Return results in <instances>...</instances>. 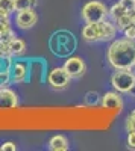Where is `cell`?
Instances as JSON below:
<instances>
[{
    "instance_id": "obj_8",
    "label": "cell",
    "mask_w": 135,
    "mask_h": 151,
    "mask_svg": "<svg viewBox=\"0 0 135 151\" xmlns=\"http://www.w3.org/2000/svg\"><path fill=\"white\" fill-rule=\"evenodd\" d=\"M62 67L68 73V76L71 79H81L82 76L85 74V71H87L85 60L82 58H79V56H68Z\"/></svg>"
},
{
    "instance_id": "obj_17",
    "label": "cell",
    "mask_w": 135,
    "mask_h": 151,
    "mask_svg": "<svg viewBox=\"0 0 135 151\" xmlns=\"http://www.w3.org/2000/svg\"><path fill=\"white\" fill-rule=\"evenodd\" d=\"M12 30V26H11V18H6V17H0V38L3 35L9 33Z\"/></svg>"
},
{
    "instance_id": "obj_15",
    "label": "cell",
    "mask_w": 135,
    "mask_h": 151,
    "mask_svg": "<svg viewBox=\"0 0 135 151\" xmlns=\"http://www.w3.org/2000/svg\"><path fill=\"white\" fill-rule=\"evenodd\" d=\"M14 12H15L14 0H0V17L11 18Z\"/></svg>"
},
{
    "instance_id": "obj_1",
    "label": "cell",
    "mask_w": 135,
    "mask_h": 151,
    "mask_svg": "<svg viewBox=\"0 0 135 151\" xmlns=\"http://www.w3.org/2000/svg\"><path fill=\"white\" fill-rule=\"evenodd\" d=\"M106 60L114 70H128L135 62V41L126 36L112 40L106 50Z\"/></svg>"
},
{
    "instance_id": "obj_10",
    "label": "cell",
    "mask_w": 135,
    "mask_h": 151,
    "mask_svg": "<svg viewBox=\"0 0 135 151\" xmlns=\"http://www.w3.org/2000/svg\"><path fill=\"white\" fill-rule=\"evenodd\" d=\"M18 106V95L8 86L0 88V110L15 109Z\"/></svg>"
},
{
    "instance_id": "obj_7",
    "label": "cell",
    "mask_w": 135,
    "mask_h": 151,
    "mask_svg": "<svg viewBox=\"0 0 135 151\" xmlns=\"http://www.w3.org/2000/svg\"><path fill=\"white\" fill-rule=\"evenodd\" d=\"M14 23L15 26L21 30L32 29L36 23H38V12L35 11V8L23 9V11H15L14 15Z\"/></svg>"
},
{
    "instance_id": "obj_3",
    "label": "cell",
    "mask_w": 135,
    "mask_h": 151,
    "mask_svg": "<svg viewBox=\"0 0 135 151\" xmlns=\"http://www.w3.org/2000/svg\"><path fill=\"white\" fill-rule=\"evenodd\" d=\"M78 41L68 30H58L49 40V48L58 58H68L76 50Z\"/></svg>"
},
{
    "instance_id": "obj_4",
    "label": "cell",
    "mask_w": 135,
    "mask_h": 151,
    "mask_svg": "<svg viewBox=\"0 0 135 151\" xmlns=\"http://www.w3.org/2000/svg\"><path fill=\"white\" fill-rule=\"evenodd\" d=\"M109 8L99 0H90L82 6L81 15L85 20V23H93V21H102L108 18Z\"/></svg>"
},
{
    "instance_id": "obj_21",
    "label": "cell",
    "mask_w": 135,
    "mask_h": 151,
    "mask_svg": "<svg viewBox=\"0 0 135 151\" xmlns=\"http://www.w3.org/2000/svg\"><path fill=\"white\" fill-rule=\"evenodd\" d=\"M126 145H128L129 150H135V133H134V132H129V133H128Z\"/></svg>"
},
{
    "instance_id": "obj_18",
    "label": "cell",
    "mask_w": 135,
    "mask_h": 151,
    "mask_svg": "<svg viewBox=\"0 0 135 151\" xmlns=\"http://www.w3.org/2000/svg\"><path fill=\"white\" fill-rule=\"evenodd\" d=\"M126 130H128V133L129 132L135 133V109L126 116Z\"/></svg>"
},
{
    "instance_id": "obj_5",
    "label": "cell",
    "mask_w": 135,
    "mask_h": 151,
    "mask_svg": "<svg viewBox=\"0 0 135 151\" xmlns=\"http://www.w3.org/2000/svg\"><path fill=\"white\" fill-rule=\"evenodd\" d=\"M111 85L120 94H131L135 89V76L129 70H115L111 76Z\"/></svg>"
},
{
    "instance_id": "obj_14",
    "label": "cell",
    "mask_w": 135,
    "mask_h": 151,
    "mask_svg": "<svg viewBox=\"0 0 135 151\" xmlns=\"http://www.w3.org/2000/svg\"><path fill=\"white\" fill-rule=\"evenodd\" d=\"M26 53V41L21 38H14L9 44V56L12 58H20Z\"/></svg>"
},
{
    "instance_id": "obj_6",
    "label": "cell",
    "mask_w": 135,
    "mask_h": 151,
    "mask_svg": "<svg viewBox=\"0 0 135 151\" xmlns=\"http://www.w3.org/2000/svg\"><path fill=\"white\" fill-rule=\"evenodd\" d=\"M70 82H71V77L64 70V67H56V68L50 70L47 74V85L55 91L67 89L70 86Z\"/></svg>"
},
{
    "instance_id": "obj_25",
    "label": "cell",
    "mask_w": 135,
    "mask_h": 151,
    "mask_svg": "<svg viewBox=\"0 0 135 151\" xmlns=\"http://www.w3.org/2000/svg\"><path fill=\"white\" fill-rule=\"evenodd\" d=\"M132 2H135V0H132Z\"/></svg>"
},
{
    "instance_id": "obj_13",
    "label": "cell",
    "mask_w": 135,
    "mask_h": 151,
    "mask_svg": "<svg viewBox=\"0 0 135 151\" xmlns=\"http://www.w3.org/2000/svg\"><path fill=\"white\" fill-rule=\"evenodd\" d=\"M70 148V142L64 134H55L49 141V150L52 151H67Z\"/></svg>"
},
{
    "instance_id": "obj_16",
    "label": "cell",
    "mask_w": 135,
    "mask_h": 151,
    "mask_svg": "<svg viewBox=\"0 0 135 151\" xmlns=\"http://www.w3.org/2000/svg\"><path fill=\"white\" fill-rule=\"evenodd\" d=\"M15 11H23V9H29L36 5V0H14Z\"/></svg>"
},
{
    "instance_id": "obj_22",
    "label": "cell",
    "mask_w": 135,
    "mask_h": 151,
    "mask_svg": "<svg viewBox=\"0 0 135 151\" xmlns=\"http://www.w3.org/2000/svg\"><path fill=\"white\" fill-rule=\"evenodd\" d=\"M17 145L14 142H5L2 147H0V151H15Z\"/></svg>"
},
{
    "instance_id": "obj_12",
    "label": "cell",
    "mask_w": 135,
    "mask_h": 151,
    "mask_svg": "<svg viewBox=\"0 0 135 151\" xmlns=\"http://www.w3.org/2000/svg\"><path fill=\"white\" fill-rule=\"evenodd\" d=\"M102 106L105 109H111V110H121L123 109V98H121V94L117 91H111L106 92L102 97Z\"/></svg>"
},
{
    "instance_id": "obj_19",
    "label": "cell",
    "mask_w": 135,
    "mask_h": 151,
    "mask_svg": "<svg viewBox=\"0 0 135 151\" xmlns=\"http://www.w3.org/2000/svg\"><path fill=\"white\" fill-rule=\"evenodd\" d=\"M11 83V71H0V88Z\"/></svg>"
},
{
    "instance_id": "obj_23",
    "label": "cell",
    "mask_w": 135,
    "mask_h": 151,
    "mask_svg": "<svg viewBox=\"0 0 135 151\" xmlns=\"http://www.w3.org/2000/svg\"><path fill=\"white\" fill-rule=\"evenodd\" d=\"M97 100H99V95H97L96 92H88V94H87V101H88V104H96Z\"/></svg>"
},
{
    "instance_id": "obj_2",
    "label": "cell",
    "mask_w": 135,
    "mask_h": 151,
    "mask_svg": "<svg viewBox=\"0 0 135 151\" xmlns=\"http://www.w3.org/2000/svg\"><path fill=\"white\" fill-rule=\"evenodd\" d=\"M118 29L117 24L114 23V20L111 18H105L102 21H93V23H87L82 27V40H85L87 42H99V41H112L115 40Z\"/></svg>"
},
{
    "instance_id": "obj_9",
    "label": "cell",
    "mask_w": 135,
    "mask_h": 151,
    "mask_svg": "<svg viewBox=\"0 0 135 151\" xmlns=\"http://www.w3.org/2000/svg\"><path fill=\"white\" fill-rule=\"evenodd\" d=\"M29 64L26 60H17L11 67V82L15 85H21L29 82Z\"/></svg>"
},
{
    "instance_id": "obj_11",
    "label": "cell",
    "mask_w": 135,
    "mask_h": 151,
    "mask_svg": "<svg viewBox=\"0 0 135 151\" xmlns=\"http://www.w3.org/2000/svg\"><path fill=\"white\" fill-rule=\"evenodd\" d=\"M131 9H135V2H132V0H120V2H117L115 5H112L111 8H109L108 17L115 21L120 17H123Z\"/></svg>"
},
{
    "instance_id": "obj_20",
    "label": "cell",
    "mask_w": 135,
    "mask_h": 151,
    "mask_svg": "<svg viewBox=\"0 0 135 151\" xmlns=\"http://www.w3.org/2000/svg\"><path fill=\"white\" fill-rule=\"evenodd\" d=\"M123 35H125L126 38H129V40H134V41H135V23L129 24V26L123 30Z\"/></svg>"
},
{
    "instance_id": "obj_24",
    "label": "cell",
    "mask_w": 135,
    "mask_h": 151,
    "mask_svg": "<svg viewBox=\"0 0 135 151\" xmlns=\"http://www.w3.org/2000/svg\"><path fill=\"white\" fill-rule=\"evenodd\" d=\"M128 70H129V71H131V73H132V74L135 76V62H134V64H132V65H131V67H129Z\"/></svg>"
}]
</instances>
